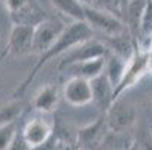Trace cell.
I'll list each match as a JSON object with an SVG mask.
<instances>
[{
  "label": "cell",
  "instance_id": "5",
  "mask_svg": "<svg viewBox=\"0 0 152 150\" xmlns=\"http://www.w3.org/2000/svg\"><path fill=\"white\" fill-rule=\"evenodd\" d=\"M68 24L57 17H47L44 21H41L38 26L33 27V42H32V53L35 54H44L57 38L63 33Z\"/></svg>",
  "mask_w": 152,
  "mask_h": 150
},
{
  "label": "cell",
  "instance_id": "14",
  "mask_svg": "<svg viewBox=\"0 0 152 150\" xmlns=\"http://www.w3.org/2000/svg\"><path fill=\"white\" fill-rule=\"evenodd\" d=\"M59 104V92L57 87L51 84L44 86L33 98V108L39 113H51L56 110Z\"/></svg>",
  "mask_w": 152,
  "mask_h": 150
},
{
  "label": "cell",
  "instance_id": "25",
  "mask_svg": "<svg viewBox=\"0 0 152 150\" xmlns=\"http://www.w3.org/2000/svg\"><path fill=\"white\" fill-rule=\"evenodd\" d=\"M30 2H36V0H30Z\"/></svg>",
  "mask_w": 152,
  "mask_h": 150
},
{
  "label": "cell",
  "instance_id": "16",
  "mask_svg": "<svg viewBox=\"0 0 152 150\" xmlns=\"http://www.w3.org/2000/svg\"><path fill=\"white\" fill-rule=\"evenodd\" d=\"M151 41H152V0H146V5L140 18V24H139L137 45L139 48L148 51Z\"/></svg>",
  "mask_w": 152,
  "mask_h": 150
},
{
  "label": "cell",
  "instance_id": "2",
  "mask_svg": "<svg viewBox=\"0 0 152 150\" xmlns=\"http://www.w3.org/2000/svg\"><path fill=\"white\" fill-rule=\"evenodd\" d=\"M84 23L91 27V30L104 35V38L118 36L126 30L125 23L118 17L113 15L110 11H102L94 6H84Z\"/></svg>",
  "mask_w": 152,
  "mask_h": 150
},
{
  "label": "cell",
  "instance_id": "11",
  "mask_svg": "<svg viewBox=\"0 0 152 150\" xmlns=\"http://www.w3.org/2000/svg\"><path fill=\"white\" fill-rule=\"evenodd\" d=\"M91 90H92V104L96 105V108L101 110L104 114L113 104V86L107 80L104 72L96 78L91 80Z\"/></svg>",
  "mask_w": 152,
  "mask_h": 150
},
{
  "label": "cell",
  "instance_id": "7",
  "mask_svg": "<svg viewBox=\"0 0 152 150\" xmlns=\"http://www.w3.org/2000/svg\"><path fill=\"white\" fill-rule=\"evenodd\" d=\"M21 134V138L26 143L27 149H32V147H38L41 144H45L48 140H51L54 137V132H53V125L48 123L47 120L41 119V117H35V119H30L23 131L20 132Z\"/></svg>",
  "mask_w": 152,
  "mask_h": 150
},
{
  "label": "cell",
  "instance_id": "13",
  "mask_svg": "<svg viewBox=\"0 0 152 150\" xmlns=\"http://www.w3.org/2000/svg\"><path fill=\"white\" fill-rule=\"evenodd\" d=\"M104 65H105V57H99V59L75 63V65L68 66L65 71H72V77H78L91 81L104 72Z\"/></svg>",
  "mask_w": 152,
  "mask_h": 150
},
{
  "label": "cell",
  "instance_id": "8",
  "mask_svg": "<svg viewBox=\"0 0 152 150\" xmlns=\"http://www.w3.org/2000/svg\"><path fill=\"white\" fill-rule=\"evenodd\" d=\"M107 123L105 116L98 117L95 122L86 125L78 131L77 140H78V150H98V146L105 143L107 137Z\"/></svg>",
  "mask_w": 152,
  "mask_h": 150
},
{
  "label": "cell",
  "instance_id": "12",
  "mask_svg": "<svg viewBox=\"0 0 152 150\" xmlns=\"http://www.w3.org/2000/svg\"><path fill=\"white\" fill-rule=\"evenodd\" d=\"M47 17L48 15H45V12L38 6L36 2H29L24 8L11 14V20H12L14 26H27V27L38 26Z\"/></svg>",
  "mask_w": 152,
  "mask_h": 150
},
{
  "label": "cell",
  "instance_id": "18",
  "mask_svg": "<svg viewBox=\"0 0 152 150\" xmlns=\"http://www.w3.org/2000/svg\"><path fill=\"white\" fill-rule=\"evenodd\" d=\"M18 135L17 123L14 120H6L0 123V150H8Z\"/></svg>",
  "mask_w": 152,
  "mask_h": 150
},
{
  "label": "cell",
  "instance_id": "24",
  "mask_svg": "<svg viewBox=\"0 0 152 150\" xmlns=\"http://www.w3.org/2000/svg\"><path fill=\"white\" fill-rule=\"evenodd\" d=\"M80 2H81L84 6H92V3L95 2V0H80Z\"/></svg>",
  "mask_w": 152,
  "mask_h": 150
},
{
  "label": "cell",
  "instance_id": "10",
  "mask_svg": "<svg viewBox=\"0 0 152 150\" xmlns=\"http://www.w3.org/2000/svg\"><path fill=\"white\" fill-rule=\"evenodd\" d=\"M63 98L72 107H83L92 102L91 83L84 78L71 77L63 87Z\"/></svg>",
  "mask_w": 152,
  "mask_h": 150
},
{
  "label": "cell",
  "instance_id": "3",
  "mask_svg": "<svg viewBox=\"0 0 152 150\" xmlns=\"http://www.w3.org/2000/svg\"><path fill=\"white\" fill-rule=\"evenodd\" d=\"M146 74H149V53L139 48L137 45L134 56L126 63V68H125L121 83L118 84V87L113 92V101H116L118 98H122V95L131 87H134Z\"/></svg>",
  "mask_w": 152,
  "mask_h": 150
},
{
  "label": "cell",
  "instance_id": "15",
  "mask_svg": "<svg viewBox=\"0 0 152 150\" xmlns=\"http://www.w3.org/2000/svg\"><path fill=\"white\" fill-rule=\"evenodd\" d=\"M126 60H124L122 57L113 54L108 51L105 56V65H104V75L107 77V80L110 81V84L113 86V89L118 87V84L121 83L125 68H126ZM115 92V90H113Z\"/></svg>",
  "mask_w": 152,
  "mask_h": 150
},
{
  "label": "cell",
  "instance_id": "6",
  "mask_svg": "<svg viewBox=\"0 0 152 150\" xmlns=\"http://www.w3.org/2000/svg\"><path fill=\"white\" fill-rule=\"evenodd\" d=\"M136 117H137L136 108L131 104L124 101L122 98H118L116 101H113L110 108L105 111L107 128L115 134H122L128 131L136 123Z\"/></svg>",
  "mask_w": 152,
  "mask_h": 150
},
{
  "label": "cell",
  "instance_id": "19",
  "mask_svg": "<svg viewBox=\"0 0 152 150\" xmlns=\"http://www.w3.org/2000/svg\"><path fill=\"white\" fill-rule=\"evenodd\" d=\"M30 0H5V6L9 11V14H14L17 11H20L21 8H24Z\"/></svg>",
  "mask_w": 152,
  "mask_h": 150
},
{
  "label": "cell",
  "instance_id": "9",
  "mask_svg": "<svg viewBox=\"0 0 152 150\" xmlns=\"http://www.w3.org/2000/svg\"><path fill=\"white\" fill-rule=\"evenodd\" d=\"M32 42H33V27L27 26H14L9 35V41L5 53L0 56L12 54V56H26L32 53Z\"/></svg>",
  "mask_w": 152,
  "mask_h": 150
},
{
  "label": "cell",
  "instance_id": "20",
  "mask_svg": "<svg viewBox=\"0 0 152 150\" xmlns=\"http://www.w3.org/2000/svg\"><path fill=\"white\" fill-rule=\"evenodd\" d=\"M8 150H27V146H26V143L23 141V138H21V134H20V132H18L15 141L11 144V147H9Z\"/></svg>",
  "mask_w": 152,
  "mask_h": 150
},
{
  "label": "cell",
  "instance_id": "21",
  "mask_svg": "<svg viewBox=\"0 0 152 150\" xmlns=\"http://www.w3.org/2000/svg\"><path fill=\"white\" fill-rule=\"evenodd\" d=\"M137 143H139V146H140L142 150H152V137L151 135L145 134L140 138V141H137Z\"/></svg>",
  "mask_w": 152,
  "mask_h": 150
},
{
  "label": "cell",
  "instance_id": "17",
  "mask_svg": "<svg viewBox=\"0 0 152 150\" xmlns=\"http://www.w3.org/2000/svg\"><path fill=\"white\" fill-rule=\"evenodd\" d=\"M51 5L72 21H84V5L80 0H51Z\"/></svg>",
  "mask_w": 152,
  "mask_h": 150
},
{
  "label": "cell",
  "instance_id": "1",
  "mask_svg": "<svg viewBox=\"0 0 152 150\" xmlns=\"http://www.w3.org/2000/svg\"><path fill=\"white\" fill-rule=\"evenodd\" d=\"M94 32L91 30V27L84 23V21H72L71 24L66 26V29L63 30V33L57 38V41L44 53L39 56V60L36 62V65L32 68V71L27 74V77L24 78V81L21 83L14 92V96H21L32 84V81L36 78L38 72L44 68L47 63L56 57H60L62 54H65L68 50H71L72 47L81 44V42L88 41L91 38H94Z\"/></svg>",
  "mask_w": 152,
  "mask_h": 150
},
{
  "label": "cell",
  "instance_id": "23",
  "mask_svg": "<svg viewBox=\"0 0 152 150\" xmlns=\"http://www.w3.org/2000/svg\"><path fill=\"white\" fill-rule=\"evenodd\" d=\"M125 150H142V149H140V146H139V143H137V141H133V143L129 144Z\"/></svg>",
  "mask_w": 152,
  "mask_h": 150
},
{
  "label": "cell",
  "instance_id": "4",
  "mask_svg": "<svg viewBox=\"0 0 152 150\" xmlns=\"http://www.w3.org/2000/svg\"><path fill=\"white\" fill-rule=\"evenodd\" d=\"M107 53H108V50L101 39L91 38L88 41L81 42V44L72 47L71 50H68L65 54H62L59 57V71H65L68 66L75 65V63L105 57Z\"/></svg>",
  "mask_w": 152,
  "mask_h": 150
},
{
  "label": "cell",
  "instance_id": "22",
  "mask_svg": "<svg viewBox=\"0 0 152 150\" xmlns=\"http://www.w3.org/2000/svg\"><path fill=\"white\" fill-rule=\"evenodd\" d=\"M53 150H75L74 147H72V144H69V143H66V141H63V140H56V143H54V149Z\"/></svg>",
  "mask_w": 152,
  "mask_h": 150
}]
</instances>
